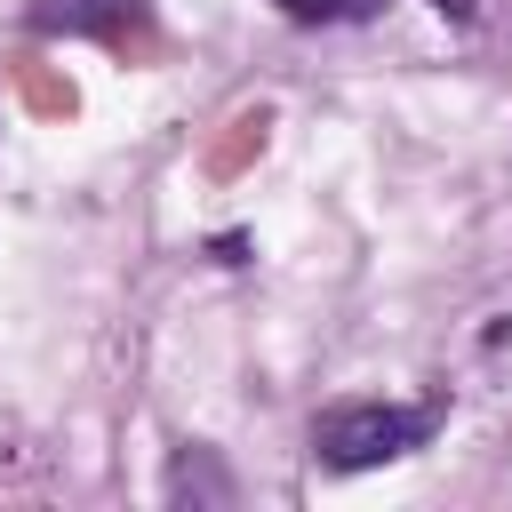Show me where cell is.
<instances>
[{
  "label": "cell",
  "mask_w": 512,
  "mask_h": 512,
  "mask_svg": "<svg viewBox=\"0 0 512 512\" xmlns=\"http://www.w3.org/2000/svg\"><path fill=\"white\" fill-rule=\"evenodd\" d=\"M424 440V408H384V400H344L312 424V448L320 464L336 472H368V464H392Z\"/></svg>",
  "instance_id": "1"
},
{
  "label": "cell",
  "mask_w": 512,
  "mask_h": 512,
  "mask_svg": "<svg viewBox=\"0 0 512 512\" xmlns=\"http://www.w3.org/2000/svg\"><path fill=\"white\" fill-rule=\"evenodd\" d=\"M432 8H440V16H456V24H464V16H472V8H480V0H432Z\"/></svg>",
  "instance_id": "4"
},
{
  "label": "cell",
  "mask_w": 512,
  "mask_h": 512,
  "mask_svg": "<svg viewBox=\"0 0 512 512\" xmlns=\"http://www.w3.org/2000/svg\"><path fill=\"white\" fill-rule=\"evenodd\" d=\"M32 32H96V40H120L144 24V0H32L24 8Z\"/></svg>",
  "instance_id": "2"
},
{
  "label": "cell",
  "mask_w": 512,
  "mask_h": 512,
  "mask_svg": "<svg viewBox=\"0 0 512 512\" xmlns=\"http://www.w3.org/2000/svg\"><path fill=\"white\" fill-rule=\"evenodd\" d=\"M272 8H280V16H296V24H328L344 0H272Z\"/></svg>",
  "instance_id": "3"
}]
</instances>
